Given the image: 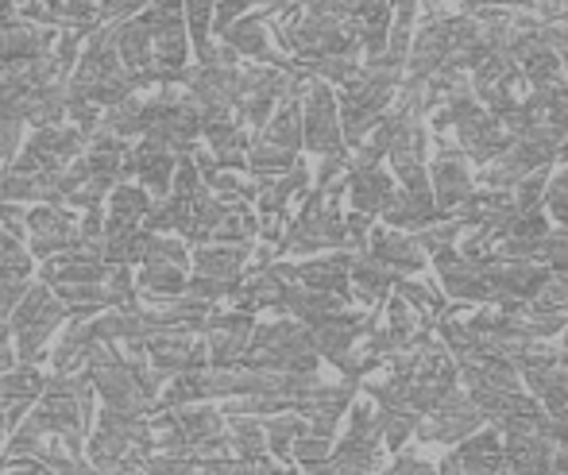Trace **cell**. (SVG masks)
<instances>
[{
    "label": "cell",
    "mask_w": 568,
    "mask_h": 475,
    "mask_svg": "<svg viewBox=\"0 0 568 475\" xmlns=\"http://www.w3.org/2000/svg\"><path fill=\"white\" fill-rule=\"evenodd\" d=\"M62 321H70L67 305L54 297V290L47 283H28L23 297L16 302V310L8 313V333H12V352L16 364L36 367L43 360L51 336L59 333Z\"/></svg>",
    "instance_id": "cell-1"
},
{
    "label": "cell",
    "mask_w": 568,
    "mask_h": 475,
    "mask_svg": "<svg viewBox=\"0 0 568 475\" xmlns=\"http://www.w3.org/2000/svg\"><path fill=\"white\" fill-rule=\"evenodd\" d=\"M85 151V135L74 124H51V128H36L28 143H20L12 166L8 171L20 174H59L62 166H70L78 155Z\"/></svg>",
    "instance_id": "cell-2"
},
{
    "label": "cell",
    "mask_w": 568,
    "mask_h": 475,
    "mask_svg": "<svg viewBox=\"0 0 568 475\" xmlns=\"http://www.w3.org/2000/svg\"><path fill=\"white\" fill-rule=\"evenodd\" d=\"M302 109V143L317 155H344V135L337 120V97L325 82H310L306 97L298 101Z\"/></svg>",
    "instance_id": "cell-3"
},
{
    "label": "cell",
    "mask_w": 568,
    "mask_h": 475,
    "mask_svg": "<svg viewBox=\"0 0 568 475\" xmlns=\"http://www.w3.org/2000/svg\"><path fill=\"white\" fill-rule=\"evenodd\" d=\"M23 229H28V252L31 260H54V255L70 252L78 244V216L67 205H36L23 216Z\"/></svg>",
    "instance_id": "cell-4"
},
{
    "label": "cell",
    "mask_w": 568,
    "mask_h": 475,
    "mask_svg": "<svg viewBox=\"0 0 568 475\" xmlns=\"http://www.w3.org/2000/svg\"><path fill=\"white\" fill-rule=\"evenodd\" d=\"M437 163L434 171H429V193H434L437 209H442L445 216L453 213V209H460L464 201L471 198V174L468 166H464L460 151L453 148L445 135H437Z\"/></svg>",
    "instance_id": "cell-5"
},
{
    "label": "cell",
    "mask_w": 568,
    "mask_h": 475,
    "mask_svg": "<svg viewBox=\"0 0 568 475\" xmlns=\"http://www.w3.org/2000/svg\"><path fill=\"white\" fill-rule=\"evenodd\" d=\"M221 43L232 47L236 54H244V59L260 62V67H275V70L291 67V59H286V54H275L267 47V20H263V16H255V12L232 20L229 28L221 31Z\"/></svg>",
    "instance_id": "cell-6"
},
{
    "label": "cell",
    "mask_w": 568,
    "mask_h": 475,
    "mask_svg": "<svg viewBox=\"0 0 568 475\" xmlns=\"http://www.w3.org/2000/svg\"><path fill=\"white\" fill-rule=\"evenodd\" d=\"M456 140H460L464 155L476 159L479 166L491 163L495 155H503V151L515 143L507 135V128H503V120L491 117V112H484V109H479L476 117H468V120L456 124Z\"/></svg>",
    "instance_id": "cell-7"
},
{
    "label": "cell",
    "mask_w": 568,
    "mask_h": 475,
    "mask_svg": "<svg viewBox=\"0 0 568 475\" xmlns=\"http://www.w3.org/2000/svg\"><path fill=\"white\" fill-rule=\"evenodd\" d=\"M247 260H252V244H221V240L194 244V275L213 279V283L236 286L244 279Z\"/></svg>",
    "instance_id": "cell-8"
},
{
    "label": "cell",
    "mask_w": 568,
    "mask_h": 475,
    "mask_svg": "<svg viewBox=\"0 0 568 475\" xmlns=\"http://www.w3.org/2000/svg\"><path fill=\"white\" fill-rule=\"evenodd\" d=\"M174 163H179V159H174L171 151L155 148V143H148V140H140V148H132V174L140 179V190L155 201L171 198Z\"/></svg>",
    "instance_id": "cell-9"
},
{
    "label": "cell",
    "mask_w": 568,
    "mask_h": 475,
    "mask_svg": "<svg viewBox=\"0 0 568 475\" xmlns=\"http://www.w3.org/2000/svg\"><path fill=\"white\" fill-rule=\"evenodd\" d=\"M348 283L356 290V297L364 305H375L390 294V286L398 283V271H390L387 263L372 260L367 252H352V263H348Z\"/></svg>",
    "instance_id": "cell-10"
},
{
    "label": "cell",
    "mask_w": 568,
    "mask_h": 475,
    "mask_svg": "<svg viewBox=\"0 0 568 475\" xmlns=\"http://www.w3.org/2000/svg\"><path fill=\"white\" fill-rule=\"evenodd\" d=\"M367 240H372V252L367 255L387 263L390 271H418L422 260H426L418 240L406 236V232H398V229H375V232H367Z\"/></svg>",
    "instance_id": "cell-11"
},
{
    "label": "cell",
    "mask_w": 568,
    "mask_h": 475,
    "mask_svg": "<svg viewBox=\"0 0 568 475\" xmlns=\"http://www.w3.org/2000/svg\"><path fill=\"white\" fill-rule=\"evenodd\" d=\"M348 263H352V252H333V255H325V260H306V263H298V283L310 290L348 297V290H352Z\"/></svg>",
    "instance_id": "cell-12"
},
{
    "label": "cell",
    "mask_w": 568,
    "mask_h": 475,
    "mask_svg": "<svg viewBox=\"0 0 568 475\" xmlns=\"http://www.w3.org/2000/svg\"><path fill=\"white\" fill-rule=\"evenodd\" d=\"M105 198H109V205H105V236H113V232H128V229H140L143 213L151 209L148 193H143L140 186H128V182H116Z\"/></svg>",
    "instance_id": "cell-13"
},
{
    "label": "cell",
    "mask_w": 568,
    "mask_h": 475,
    "mask_svg": "<svg viewBox=\"0 0 568 475\" xmlns=\"http://www.w3.org/2000/svg\"><path fill=\"white\" fill-rule=\"evenodd\" d=\"M348 198L356 213L375 216L383 209V201L390 198V174H383L379 166H364V171H348Z\"/></svg>",
    "instance_id": "cell-14"
},
{
    "label": "cell",
    "mask_w": 568,
    "mask_h": 475,
    "mask_svg": "<svg viewBox=\"0 0 568 475\" xmlns=\"http://www.w3.org/2000/svg\"><path fill=\"white\" fill-rule=\"evenodd\" d=\"M260 140H267V143H275V148L298 155V148H302V109H298V101L278 104V109L271 112L267 124L260 128Z\"/></svg>",
    "instance_id": "cell-15"
},
{
    "label": "cell",
    "mask_w": 568,
    "mask_h": 475,
    "mask_svg": "<svg viewBox=\"0 0 568 475\" xmlns=\"http://www.w3.org/2000/svg\"><path fill=\"white\" fill-rule=\"evenodd\" d=\"M148 240L151 232L143 229H128V232H113V236H101V260L109 267H132V263H143L148 255Z\"/></svg>",
    "instance_id": "cell-16"
},
{
    "label": "cell",
    "mask_w": 568,
    "mask_h": 475,
    "mask_svg": "<svg viewBox=\"0 0 568 475\" xmlns=\"http://www.w3.org/2000/svg\"><path fill=\"white\" fill-rule=\"evenodd\" d=\"M186 267H166V263H143V271L135 275V290L155 297H174L186 294Z\"/></svg>",
    "instance_id": "cell-17"
},
{
    "label": "cell",
    "mask_w": 568,
    "mask_h": 475,
    "mask_svg": "<svg viewBox=\"0 0 568 475\" xmlns=\"http://www.w3.org/2000/svg\"><path fill=\"white\" fill-rule=\"evenodd\" d=\"M306 433V417H298V414H271L267 422H263V437H267V448L275 456H291V448H294V441Z\"/></svg>",
    "instance_id": "cell-18"
},
{
    "label": "cell",
    "mask_w": 568,
    "mask_h": 475,
    "mask_svg": "<svg viewBox=\"0 0 568 475\" xmlns=\"http://www.w3.org/2000/svg\"><path fill=\"white\" fill-rule=\"evenodd\" d=\"M561 59H557L554 51H538V54H530L526 62H518V74L526 78V82L534 85V90H541V85H557L561 82Z\"/></svg>",
    "instance_id": "cell-19"
},
{
    "label": "cell",
    "mask_w": 568,
    "mask_h": 475,
    "mask_svg": "<svg viewBox=\"0 0 568 475\" xmlns=\"http://www.w3.org/2000/svg\"><path fill=\"white\" fill-rule=\"evenodd\" d=\"M213 12H217V0H182V20H186V36L194 47L213 39Z\"/></svg>",
    "instance_id": "cell-20"
},
{
    "label": "cell",
    "mask_w": 568,
    "mask_h": 475,
    "mask_svg": "<svg viewBox=\"0 0 568 475\" xmlns=\"http://www.w3.org/2000/svg\"><path fill=\"white\" fill-rule=\"evenodd\" d=\"M143 263H166V267H190V247L174 236H151Z\"/></svg>",
    "instance_id": "cell-21"
},
{
    "label": "cell",
    "mask_w": 568,
    "mask_h": 475,
    "mask_svg": "<svg viewBox=\"0 0 568 475\" xmlns=\"http://www.w3.org/2000/svg\"><path fill=\"white\" fill-rule=\"evenodd\" d=\"M294 461L302 464V468H310V464H322L329 461V437H314V433H302L298 441H294Z\"/></svg>",
    "instance_id": "cell-22"
},
{
    "label": "cell",
    "mask_w": 568,
    "mask_h": 475,
    "mask_svg": "<svg viewBox=\"0 0 568 475\" xmlns=\"http://www.w3.org/2000/svg\"><path fill=\"white\" fill-rule=\"evenodd\" d=\"M148 8V0H98V23H120L132 20Z\"/></svg>",
    "instance_id": "cell-23"
},
{
    "label": "cell",
    "mask_w": 568,
    "mask_h": 475,
    "mask_svg": "<svg viewBox=\"0 0 568 475\" xmlns=\"http://www.w3.org/2000/svg\"><path fill=\"white\" fill-rule=\"evenodd\" d=\"M8 367H16V352L12 344H0V372H8Z\"/></svg>",
    "instance_id": "cell-24"
},
{
    "label": "cell",
    "mask_w": 568,
    "mask_h": 475,
    "mask_svg": "<svg viewBox=\"0 0 568 475\" xmlns=\"http://www.w3.org/2000/svg\"><path fill=\"white\" fill-rule=\"evenodd\" d=\"M557 364H561V367H568V325H565V348L557 352Z\"/></svg>",
    "instance_id": "cell-25"
},
{
    "label": "cell",
    "mask_w": 568,
    "mask_h": 475,
    "mask_svg": "<svg viewBox=\"0 0 568 475\" xmlns=\"http://www.w3.org/2000/svg\"><path fill=\"white\" fill-rule=\"evenodd\" d=\"M148 4H155V8H171V4H182V0H148Z\"/></svg>",
    "instance_id": "cell-26"
}]
</instances>
